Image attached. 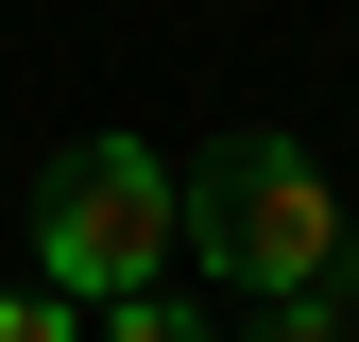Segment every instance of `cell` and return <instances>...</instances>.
Returning a JSON list of instances; mask_svg holds the SVG:
<instances>
[{"label":"cell","mask_w":359,"mask_h":342,"mask_svg":"<svg viewBox=\"0 0 359 342\" xmlns=\"http://www.w3.org/2000/svg\"><path fill=\"white\" fill-rule=\"evenodd\" d=\"M359 256V205L325 189V154L291 137V120H222L189 154V274L240 291V308H308Z\"/></svg>","instance_id":"obj_1"},{"label":"cell","mask_w":359,"mask_h":342,"mask_svg":"<svg viewBox=\"0 0 359 342\" xmlns=\"http://www.w3.org/2000/svg\"><path fill=\"white\" fill-rule=\"evenodd\" d=\"M171 256H189V171L154 137H69L34 171V274H52L69 308H120V291H154Z\"/></svg>","instance_id":"obj_2"},{"label":"cell","mask_w":359,"mask_h":342,"mask_svg":"<svg viewBox=\"0 0 359 342\" xmlns=\"http://www.w3.org/2000/svg\"><path fill=\"white\" fill-rule=\"evenodd\" d=\"M86 342H222V308H205V291H120V308H86Z\"/></svg>","instance_id":"obj_3"},{"label":"cell","mask_w":359,"mask_h":342,"mask_svg":"<svg viewBox=\"0 0 359 342\" xmlns=\"http://www.w3.org/2000/svg\"><path fill=\"white\" fill-rule=\"evenodd\" d=\"M0 342H86V308H69L52 274H0Z\"/></svg>","instance_id":"obj_4"},{"label":"cell","mask_w":359,"mask_h":342,"mask_svg":"<svg viewBox=\"0 0 359 342\" xmlns=\"http://www.w3.org/2000/svg\"><path fill=\"white\" fill-rule=\"evenodd\" d=\"M257 342H342V308L308 291V308H257Z\"/></svg>","instance_id":"obj_5"}]
</instances>
